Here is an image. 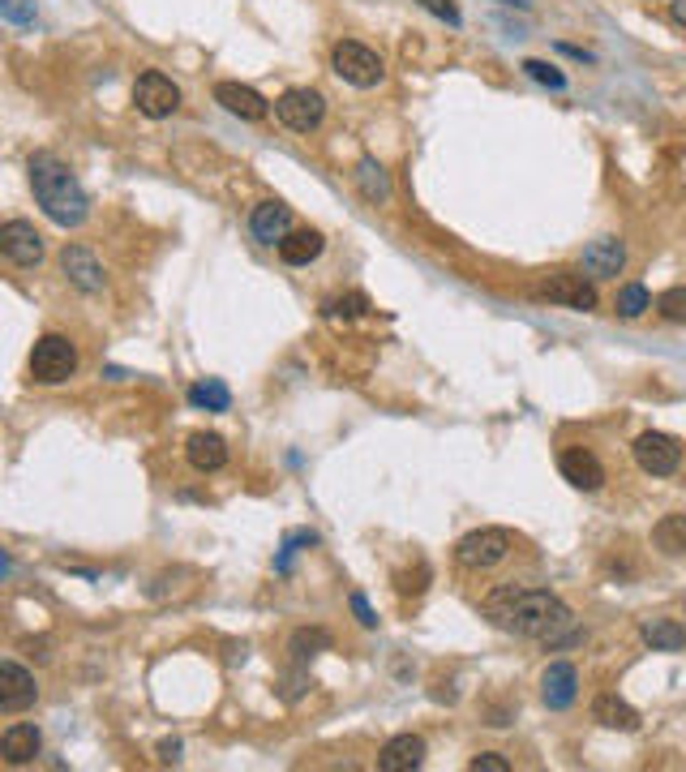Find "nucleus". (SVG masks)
I'll use <instances>...</instances> for the list:
<instances>
[{
	"instance_id": "obj_7",
	"label": "nucleus",
	"mask_w": 686,
	"mask_h": 772,
	"mask_svg": "<svg viewBox=\"0 0 686 772\" xmlns=\"http://www.w3.org/2000/svg\"><path fill=\"white\" fill-rule=\"evenodd\" d=\"M134 103H137V112H142V117L163 121V117H172V112L181 108V86H176L168 73L146 70L134 86Z\"/></svg>"
},
{
	"instance_id": "obj_6",
	"label": "nucleus",
	"mask_w": 686,
	"mask_h": 772,
	"mask_svg": "<svg viewBox=\"0 0 686 772\" xmlns=\"http://www.w3.org/2000/svg\"><path fill=\"white\" fill-rule=\"evenodd\" d=\"M455 559L464 571H489L511 559V532L506 528H477L455 546Z\"/></svg>"
},
{
	"instance_id": "obj_30",
	"label": "nucleus",
	"mask_w": 686,
	"mask_h": 772,
	"mask_svg": "<svg viewBox=\"0 0 686 772\" xmlns=\"http://www.w3.org/2000/svg\"><path fill=\"white\" fill-rule=\"evenodd\" d=\"M657 314L665 322H686V287H670L657 296Z\"/></svg>"
},
{
	"instance_id": "obj_37",
	"label": "nucleus",
	"mask_w": 686,
	"mask_h": 772,
	"mask_svg": "<svg viewBox=\"0 0 686 772\" xmlns=\"http://www.w3.org/2000/svg\"><path fill=\"white\" fill-rule=\"evenodd\" d=\"M502 4H515V9H528L532 0H502Z\"/></svg>"
},
{
	"instance_id": "obj_25",
	"label": "nucleus",
	"mask_w": 686,
	"mask_h": 772,
	"mask_svg": "<svg viewBox=\"0 0 686 772\" xmlns=\"http://www.w3.org/2000/svg\"><path fill=\"white\" fill-rule=\"evenodd\" d=\"M356 185H360L365 203H387V198H391V176H387L382 163H373V159H360V163H356Z\"/></svg>"
},
{
	"instance_id": "obj_24",
	"label": "nucleus",
	"mask_w": 686,
	"mask_h": 772,
	"mask_svg": "<svg viewBox=\"0 0 686 772\" xmlns=\"http://www.w3.org/2000/svg\"><path fill=\"white\" fill-rule=\"evenodd\" d=\"M652 546L661 550V554H670V559H678L686 554V515H665V519H657V528H652Z\"/></svg>"
},
{
	"instance_id": "obj_19",
	"label": "nucleus",
	"mask_w": 686,
	"mask_h": 772,
	"mask_svg": "<svg viewBox=\"0 0 686 772\" xmlns=\"http://www.w3.org/2000/svg\"><path fill=\"white\" fill-rule=\"evenodd\" d=\"M39 751H44V738H39L35 725H9V730L0 734V756H4V764H13V769L30 764Z\"/></svg>"
},
{
	"instance_id": "obj_5",
	"label": "nucleus",
	"mask_w": 686,
	"mask_h": 772,
	"mask_svg": "<svg viewBox=\"0 0 686 772\" xmlns=\"http://www.w3.org/2000/svg\"><path fill=\"white\" fill-rule=\"evenodd\" d=\"M274 117H279V125H287V130H296V134H309V130L322 125L327 99H322V90H314V86H292V90H283V95L274 99Z\"/></svg>"
},
{
	"instance_id": "obj_34",
	"label": "nucleus",
	"mask_w": 686,
	"mask_h": 772,
	"mask_svg": "<svg viewBox=\"0 0 686 772\" xmlns=\"http://www.w3.org/2000/svg\"><path fill=\"white\" fill-rule=\"evenodd\" d=\"M468 769H473V772H511V764H506L498 751H480V756H473V760H468Z\"/></svg>"
},
{
	"instance_id": "obj_21",
	"label": "nucleus",
	"mask_w": 686,
	"mask_h": 772,
	"mask_svg": "<svg viewBox=\"0 0 686 772\" xmlns=\"http://www.w3.org/2000/svg\"><path fill=\"white\" fill-rule=\"evenodd\" d=\"M185 459L198 468V473H219L228 464V442L219 433H194L185 442Z\"/></svg>"
},
{
	"instance_id": "obj_12",
	"label": "nucleus",
	"mask_w": 686,
	"mask_h": 772,
	"mask_svg": "<svg viewBox=\"0 0 686 772\" xmlns=\"http://www.w3.org/2000/svg\"><path fill=\"white\" fill-rule=\"evenodd\" d=\"M558 468H562V477H566L575 490H584V493H597L601 486H605V468H601V459H597L592 451H584V446H566L562 459H558Z\"/></svg>"
},
{
	"instance_id": "obj_3",
	"label": "nucleus",
	"mask_w": 686,
	"mask_h": 772,
	"mask_svg": "<svg viewBox=\"0 0 686 772\" xmlns=\"http://www.w3.org/2000/svg\"><path fill=\"white\" fill-rule=\"evenodd\" d=\"M77 373V348H73V340L69 335H44L35 352H30V378L39 382V387H61Z\"/></svg>"
},
{
	"instance_id": "obj_33",
	"label": "nucleus",
	"mask_w": 686,
	"mask_h": 772,
	"mask_svg": "<svg viewBox=\"0 0 686 772\" xmlns=\"http://www.w3.org/2000/svg\"><path fill=\"white\" fill-rule=\"evenodd\" d=\"M425 13H433V17H442L446 26H460L464 22V13H460V4L455 0H416Z\"/></svg>"
},
{
	"instance_id": "obj_29",
	"label": "nucleus",
	"mask_w": 686,
	"mask_h": 772,
	"mask_svg": "<svg viewBox=\"0 0 686 772\" xmlns=\"http://www.w3.org/2000/svg\"><path fill=\"white\" fill-rule=\"evenodd\" d=\"M365 309H369V301H365L360 292H347V296H331V301H327V318H335V322H340V318L352 322V318H360Z\"/></svg>"
},
{
	"instance_id": "obj_8",
	"label": "nucleus",
	"mask_w": 686,
	"mask_h": 772,
	"mask_svg": "<svg viewBox=\"0 0 686 772\" xmlns=\"http://www.w3.org/2000/svg\"><path fill=\"white\" fill-rule=\"evenodd\" d=\"M537 296H541V301H553V305H566V309H579V314L597 309V287H592V280H584V275H575V271H553V275H546V280L537 283Z\"/></svg>"
},
{
	"instance_id": "obj_28",
	"label": "nucleus",
	"mask_w": 686,
	"mask_h": 772,
	"mask_svg": "<svg viewBox=\"0 0 686 772\" xmlns=\"http://www.w3.org/2000/svg\"><path fill=\"white\" fill-rule=\"evenodd\" d=\"M331 648V635L322 632V627H301V632L292 635V644H287V652L296 657V661H309V657H318V652H327Z\"/></svg>"
},
{
	"instance_id": "obj_26",
	"label": "nucleus",
	"mask_w": 686,
	"mask_h": 772,
	"mask_svg": "<svg viewBox=\"0 0 686 772\" xmlns=\"http://www.w3.org/2000/svg\"><path fill=\"white\" fill-rule=\"evenodd\" d=\"M189 404H194V408H206V413H228L232 391H228L219 378H206L198 387H189Z\"/></svg>"
},
{
	"instance_id": "obj_16",
	"label": "nucleus",
	"mask_w": 686,
	"mask_h": 772,
	"mask_svg": "<svg viewBox=\"0 0 686 772\" xmlns=\"http://www.w3.org/2000/svg\"><path fill=\"white\" fill-rule=\"evenodd\" d=\"M579 696V670L575 665H566V661H553L546 674H541V700L553 708V712H562V708H571Z\"/></svg>"
},
{
	"instance_id": "obj_11",
	"label": "nucleus",
	"mask_w": 686,
	"mask_h": 772,
	"mask_svg": "<svg viewBox=\"0 0 686 772\" xmlns=\"http://www.w3.org/2000/svg\"><path fill=\"white\" fill-rule=\"evenodd\" d=\"M61 271H65V280L73 283L77 292H86V296H95V292L108 287L103 262H99L86 245H65V249H61Z\"/></svg>"
},
{
	"instance_id": "obj_9",
	"label": "nucleus",
	"mask_w": 686,
	"mask_h": 772,
	"mask_svg": "<svg viewBox=\"0 0 686 772\" xmlns=\"http://www.w3.org/2000/svg\"><path fill=\"white\" fill-rule=\"evenodd\" d=\"M635 464L648 477H674L683 464V446L670 433H639L635 438Z\"/></svg>"
},
{
	"instance_id": "obj_1",
	"label": "nucleus",
	"mask_w": 686,
	"mask_h": 772,
	"mask_svg": "<svg viewBox=\"0 0 686 772\" xmlns=\"http://www.w3.org/2000/svg\"><path fill=\"white\" fill-rule=\"evenodd\" d=\"M485 614L502 632L524 635V639H549V644H558V635L571 627V605L546 588H498L489 592Z\"/></svg>"
},
{
	"instance_id": "obj_20",
	"label": "nucleus",
	"mask_w": 686,
	"mask_h": 772,
	"mask_svg": "<svg viewBox=\"0 0 686 772\" xmlns=\"http://www.w3.org/2000/svg\"><path fill=\"white\" fill-rule=\"evenodd\" d=\"M322 249H327V241H322V232H314V228L287 232V236L279 241V258H283L287 267H309V262L322 258Z\"/></svg>"
},
{
	"instance_id": "obj_10",
	"label": "nucleus",
	"mask_w": 686,
	"mask_h": 772,
	"mask_svg": "<svg viewBox=\"0 0 686 772\" xmlns=\"http://www.w3.org/2000/svg\"><path fill=\"white\" fill-rule=\"evenodd\" d=\"M0 254H4L13 267H39V262H44V236L35 232V223L9 219V223L0 228Z\"/></svg>"
},
{
	"instance_id": "obj_23",
	"label": "nucleus",
	"mask_w": 686,
	"mask_h": 772,
	"mask_svg": "<svg viewBox=\"0 0 686 772\" xmlns=\"http://www.w3.org/2000/svg\"><path fill=\"white\" fill-rule=\"evenodd\" d=\"M639 635H644V644L652 652H678V648H686V627L678 618H648Z\"/></svg>"
},
{
	"instance_id": "obj_17",
	"label": "nucleus",
	"mask_w": 686,
	"mask_h": 772,
	"mask_svg": "<svg viewBox=\"0 0 686 772\" xmlns=\"http://www.w3.org/2000/svg\"><path fill=\"white\" fill-rule=\"evenodd\" d=\"M425 764V738L420 734H395L382 751H378V769L382 772H412Z\"/></svg>"
},
{
	"instance_id": "obj_14",
	"label": "nucleus",
	"mask_w": 686,
	"mask_h": 772,
	"mask_svg": "<svg viewBox=\"0 0 686 772\" xmlns=\"http://www.w3.org/2000/svg\"><path fill=\"white\" fill-rule=\"evenodd\" d=\"M35 696H39L35 674L22 670L17 661H4L0 665V712H22V708L35 703Z\"/></svg>"
},
{
	"instance_id": "obj_36",
	"label": "nucleus",
	"mask_w": 686,
	"mask_h": 772,
	"mask_svg": "<svg viewBox=\"0 0 686 772\" xmlns=\"http://www.w3.org/2000/svg\"><path fill=\"white\" fill-rule=\"evenodd\" d=\"M674 22L686 26V0H674Z\"/></svg>"
},
{
	"instance_id": "obj_15",
	"label": "nucleus",
	"mask_w": 686,
	"mask_h": 772,
	"mask_svg": "<svg viewBox=\"0 0 686 772\" xmlns=\"http://www.w3.org/2000/svg\"><path fill=\"white\" fill-rule=\"evenodd\" d=\"M622 267H626V245H622L617 236H601V241H592V245L584 249V271H588V280H617Z\"/></svg>"
},
{
	"instance_id": "obj_13",
	"label": "nucleus",
	"mask_w": 686,
	"mask_h": 772,
	"mask_svg": "<svg viewBox=\"0 0 686 772\" xmlns=\"http://www.w3.org/2000/svg\"><path fill=\"white\" fill-rule=\"evenodd\" d=\"M215 103H219L223 112L241 117V121H262V117L271 112V103H267L254 86H241V82H219V86H215Z\"/></svg>"
},
{
	"instance_id": "obj_27",
	"label": "nucleus",
	"mask_w": 686,
	"mask_h": 772,
	"mask_svg": "<svg viewBox=\"0 0 686 772\" xmlns=\"http://www.w3.org/2000/svg\"><path fill=\"white\" fill-rule=\"evenodd\" d=\"M617 318H644L648 309H652V296H648V287L644 283H626V287H617V301H614Z\"/></svg>"
},
{
	"instance_id": "obj_35",
	"label": "nucleus",
	"mask_w": 686,
	"mask_h": 772,
	"mask_svg": "<svg viewBox=\"0 0 686 772\" xmlns=\"http://www.w3.org/2000/svg\"><path fill=\"white\" fill-rule=\"evenodd\" d=\"M347 605H352V614H356V623H360V627H369V632L378 627V614L369 610V601H365L360 592H352V597H347Z\"/></svg>"
},
{
	"instance_id": "obj_22",
	"label": "nucleus",
	"mask_w": 686,
	"mask_h": 772,
	"mask_svg": "<svg viewBox=\"0 0 686 772\" xmlns=\"http://www.w3.org/2000/svg\"><path fill=\"white\" fill-rule=\"evenodd\" d=\"M592 721H601L605 730H622V734H630V730H639V712L630 708L626 700H617V696H597L592 700Z\"/></svg>"
},
{
	"instance_id": "obj_2",
	"label": "nucleus",
	"mask_w": 686,
	"mask_h": 772,
	"mask_svg": "<svg viewBox=\"0 0 686 772\" xmlns=\"http://www.w3.org/2000/svg\"><path fill=\"white\" fill-rule=\"evenodd\" d=\"M30 189H35V203L44 207V215L61 228H82L86 215H90V198L82 189V181L69 172V163L52 150H39L30 155Z\"/></svg>"
},
{
	"instance_id": "obj_18",
	"label": "nucleus",
	"mask_w": 686,
	"mask_h": 772,
	"mask_svg": "<svg viewBox=\"0 0 686 772\" xmlns=\"http://www.w3.org/2000/svg\"><path fill=\"white\" fill-rule=\"evenodd\" d=\"M249 232H254V241H262V245H279V241L292 232V207H283V203H262V207H254Z\"/></svg>"
},
{
	"instance_id": "obj_4",
	"label": "nucleus",
	"mask_w": 686,
	"mask_h": 772,
	"mask_svg": "<svg viewBox=\"0 0 686 772\" xmlns=\"http://www.w3.org/2000/svg\"><path fill=\"white\" fill-rule=\"evenodd\" d=\"M331 70L340 73L347 86H360V90H369V86H378L382 82V57L373 52V48H365V44H356V39H340L335 48H331Z\"/></svg>"
},
{
	"instance_id": "obj_32",
	"label": "nucleus",
	"mask_w": 686,
	"mask_h": 772,
	"mask_svg": "<svg viewBox=\"0 0 686 772\" xmlns=\"http://www.w3.org/2000/svg\"><path fill=\"white\" fill-rule=\"evenodd\" d=\"M0 13L13 26H30L35 22V0H0Z\"/></svg>"
},
{
	"instance_id": "obj_31",
	"label": "nucleus",
	"mask_w": 686,
	"mask_h": 772,
	"mask_svg": "<svg viewBox=\"0 0 686 772\" xmlns=\"http://www.w3.org/2000/svg\"><path fill=\"white\" fill-rule=\"evenodd\" d=\"M524 73H528L532 82H541V86H549V90H562V86H566V77H562V73L553 70L549 61H537V57H532V61H524Z\"/></svg>"
}]
</instances>
